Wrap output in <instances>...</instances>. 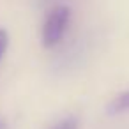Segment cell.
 Returning a JSON list of instances; mask_svg holds the SVG:
<instances>
[{"label": "cell", "instance_id": "6da1fadb", "mask_svg": "<svg viewBox=\"0 0 129 129\" xmlns=\"http://www.w3.org/2000/svg\"><path fill=\"white\" fill-rule=\"evenodd\" d=\"M71 21V9L67 6H57L50 11L46 16V21L43 25V46L44 48H53L57 46Z\"/></svg>", "mask_w": 129, "mask_h": 129}, {"label": "cell", "instance_id": "7a4b0ae2", "mask_svg": "<svg viewBox=\"0 0 129 129\" xmlns=\"http://www.w3.org/2000/svg\"><path fill=\"white\" fill-rule=\"evenodd\" d=\"M127 110H129V90L118 94L113 101H110V104L106 108V111L110 115H118V113H124Z\"/></svg>", "mask_w": 129, "mask_h": 129}, {"label": "cell", "instance_id": "3957f363", "mask_svg": "<svg viewBox=\"0 0 129 129\" xmlns=\"http://www.w3.org/2000/svg\"><path fill=\"white\" fill-rule=\"evenodd\" d=\"M51 129H78V120L74 117H67V118L60 120L58 124H55Z\"/></svg>", "mask_w": 129, "mask_h": 129}, {"label": "cell", "instance_id": "277c9868", "mask_svg": "<svg viewBox=\"0 0 129 129\" xmlns=\"http://www.w3.org/2000/svg\"><path fill=\"white\" fill-rule=\"evenodd\" d=\"M7 46H9V36L4 28H0V60L4 58V55L7 51Z\"/></svg>", "mask_w": 129, "mask_h": 129}, {"label": "cell", "instance_id": "5b68a950", "mask_svg": "<svg viewBox=\"0 0 129 129\" xmlns=\"http://www.w3.org/2000/svg\"><path fill=\"white\" fill-rule=\"evenodd\" d=\"M0 129H7V122L4 118H0Z\"/></svg>", "mask_w": 129, "mask_h": 129}]
</instances>
